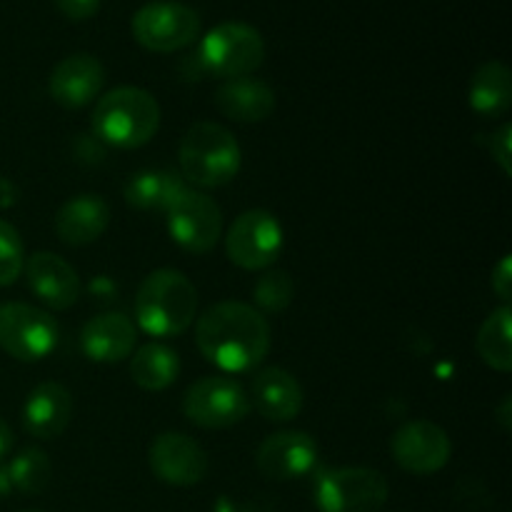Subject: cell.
<instances>
[{"instance_id":"obj_1","label":"cell","mask_w":512,"mask_h":512,"mask_svg":"<svg viewBox=\"0 0 512 512\" xmlns=\"http://www.w3.org/2000/svg\"><path fill=\"white\" fill-rule=\"evenodd\" d=\"M195 343L223 373H253L270 353V323L253 305L220 300L195 323Z\"/></svg>"},{"instance_id":"obj_2","label":"cell","mask_w":512,"mask_h":512,"mask_svg":"<svg viewBox=\"0 0 512 512\" xmlns=\"http://www.w3.org/2000/svg\"><path fill=\"white\" fill-rule=\"evenodd\" d=\"M195 313L198 290L180 270H153L135 293V320L150 338H178L193 325Z\"/></svg>"},{"instance_id":"obj_3","label":"cell","mask_w":512,"mask_h":512,"mask_svg":"<svg viewBox=\"0 0 512 512\" xmlns=\"http://www.w3.org/2000/svg\"><path fill=\"white\" fill-rule=\"evenodd\" d=\"M90 125L103 145L118 150L143 148L160 128V105L148 90L120 85L98 98Z\"/></svg>"},{"instance_id":"obj_4","label":"cell","mask_w":512,"mask_h":512,"mask_svg":"<svg viewBox=\"0 0 512 512\" xmlns=\"http://www.w3.org/2000/svg\"><path fill=\"white\" fill-rule=\"evenodd\" d=\"M178 160L183 180L198 188H223L240 173L243 150L225 125L200 120L180 138Z\"/></svg>"},{"instance_id":"obj_5","label":"cell","mask_w":512,"mask_h":512,"mask_svg":"<svg viewBox=\"0 0 512 512\" xmlns=\"http://www.w3.org/2000/svg\"><path fill=\"white\" fill-rule=\"evenodd\" d=\"M265 60V40L253 25L228 20L205 33L198 48V63L215 78H245Z\"/></svg>"},{"instance_id":"obj_6","label":"cell","mask_w":512,"mask_h":512,"mask_svg":"<svg viewBox=\"0 0 512 512\" xmlns=\"http://www.w3.org/2000/svg\"><path fill=\"white\" fill-rule=\"evenodd\" d=\"M250 413L248 390L225 375H205L183 395V415L203 430H228Z\"/></svg>"},{"instance_id":"obj_7","label":"cell","mask_w":512,"mask_h":512,"mask_svg":"<svg viewBox=\"0 0 512 512\" xmlns=\"http://www.w3.org/2000/svg\"><path fill=\"white\" fill-rule=\"evenodd\" d=\"M60 328L53 315L28 303L0 305V350L20 363H38L58 348Z\"/></svg>"},{"instance_id":"obj_8","label":"cell","mask_w":512,"mask_h":512,"mask_svg":"<svg viewBox=\"0 0 512 512\" xmlns=\"http://www.w3.org/2000/svg\"><path fill=\"white\" fill-rule=\"evenodd\" d=\"M388 493V480L380 470L333 468L315 483V505L320 512H380Z\"/></svg>"},{"instance_id":"obj_9","label":"cell","mask_w":512,"mask_h":512,"mask_svg":"<svg viewBox=\"0 0 512 512\" xmlns=\"http://www.w3.org/2000/svg\"><path fill=\"white\" fill-rule=\"evenodd\" d=\"M285 233L278 215L253 208L240 213L225 235V255L240 270H268L283 253Z\"/></svg>"},{"instance_id":"obj_10","label":"cell","mask_w":512,"mask_h":512,"mask_svg":"<svg viewBox=\"0 0 512 512\" xmlns=\"http://www.w3.org/2000/svg\"><path fill=\"white\" fill-rule=\"evenodd\" d=\"M130 30L150 53H175L195 43L200 15L183 3H148L133 15Z\"/></svg>"},{"instance_id":"obj_11","label":"cell","mask_w":512,"mask_h":512,"mask_svg":"<svg viewBox=\"0 0 512 512\" xmlns=\"http://www.w3.org/2000/svg\"><path fill=\"white\" fill-rule=\"evenodd\" d=\"M165 220H168L170 238L185 253H210L223 235V210L210 195L200 193V190H185L170 205Z\"/></svg>"},{"instance_id":"obj_12","label":"cell","mask_w":512,"mask_h":512,"mask_svg":"<svg viewBox=\"0 0 512 512\" xmlns=\"http://www.w3.org/2000/svg\"><path fill=\"white\" fill-rule=\"evenodd\" d=\"M395 463L410 475H433L448 465L453 443L445 428L433 420H408L390 438Z\"/></svg>"},{"instance_id":"obj_13","label":"cell","mask_w":512,"mask_h":512,"mask_svg":"<svg viewBox=\"0 0 512 512\" xmlns=\"http://www.w3.org/2000/svg\"><path fill=\"white\" fill-rule=\"evenodd\" d=\"M148 465L155 478L173 488H193L208 475V453L185 433H160L148 448Z\"/></svg>"},{"instance_id":"obj_14","label":"cell","mask_w":512,"mask_h":512,"mask_svg":"<svg viewBox=\"0 0 512 512\" xmlns=\"http://www.w3.org/2000/svg\"><path fill=\"white\" fill-rule=\"evenodd\" d=\"M255 465L260 475L275 483L305 478L318 465V443L303 430H283L260 443Z\"/></svg>"},{"instance_id":"obj_15","label":"cell","mask_w":512,"mask_h":512,"mask_svg":"<svg viewBox=\"0 0 512 512\" xmlns=\"http://www.w3.org/2000/svg\"><path fill=\"white\" fill-rule=\"evenodd\" d=\"M23 275L30 293L50 310L73 308L80 298V290H83L73 265L60 258V255L48 253V250H38V253L28 255L23 265Z\"/></svg>"},{"instance_id":"obj_16","label":"cell","mask_w":512,"mask_h":512,"mask_svg":"<svg viewBox=\"0 0 512 512\" xmlns=\"http://www.w3.org/2000/svg\"><path fill=\"white\" fill-rule=\"evenodd\" d=\"M103 85V63L90 53H73L53 68L48 78V93L60 108L80 110L100 98Z\"/></svg>"},{"instance_id":"obj_17","label":"cell","mask_w":512,"mask_h":512,"mask_svg":"<svg viewBox=\"0 0 512 512\" xmlns=\"http://www.w3.org/2000/svg\"><path fill=\"white\" fill-rule=\"evenodd\" d=\"M250 408L258 410L270 423H290L300 415L305 403L303 385L298 383L293 373L285 368L258 370L250 383Z\"/></svg>"},{"instance_id":"obj_18","label":"cell","mask_w":512,"mask_h":512,"mask_svg":"<svg viewBox=\"0 0 512 512\" xmlns=\"http://www.w3.org/2000/svg\"><path fill=\"white\" fill-rule=\"evenodd\" d=\"M138 340L133 320L123 313H100L83 325L80 348L93 363L113 365L130 358Z\"/></svg>"},{"instance_id":"obj_19","label":"cell","mask_w":512,"mask_h":512,"mask_svg":"<svg viewBox=\"0 0 512 512\" xmlns=\"http://www.w3.org/2000/svg\"><path fill=\"white\" fill-rule=\"evenodd\" d=\"M73 418V395L60 383H40L28 393L23 405L25 433L38 440H55L68 430Z\"/></svg>"},{"instance_id":"obj_20","label":"cell","mask_w":512,"mask_h":512,"mask_svg":"<svg viewBox=\"0 0 512 512\" xmlns=\"http://www.w3.org/2000/svg\"><path fill=\"white\" fill-rule=\"evenodd\" d=\"M55 235L60 243L73 245H90L108 230L110 225V205L105 198L93 193L75 195V198L65 200L60 210L55 213Z\"/></svg>"},{"instance_id":"obj_21","label":"cell","mask_w":512,"mask_h":512,"mask_svg":"<svg viewBox=\"0 0 512 512\" xmlns=\"http://www.w3.org/2000/svg\"><path fill=\"white\" fill-rule=\"evenodd\" d=\"M215 105L235 123H263L275 113V93L268 83L245 75L230 78L215 90Z\"/></svg>"},{"instance_id":"obj_22","label":"cell","mask_w":512,"mask_h":512,"mask_svg":"<svg viewBox=\"0 0 512 512\" xmlns=\"http://www.w3.org/2000/svg\"><path fill=\"white\" fill-rule=\"evenodd\" d=\"M468 105L480 118H503L512 105V73L500 60H488L473 73L468 85Z\"/></svg>"},{"instance_id":"obj_23","label":"cell","mask_w":512,"mask_h":512,"mask_svg":"<svg viewBox=\"0 0 512 512\" xmlns=\"http://www.w3.org/2000/svg\"><path fill=\"white\" fill-rule=\"evenodd\" d=\"M188 190L183 175L175 170H143V173L130 175L125 183V203L135 210H155V213H168L170 205Z\"/></svg>"},{"instance_id":"obj_24","label":"cell","mask_w":512,"mask_h":512,"mask_svg":"<svg viewBox=\"0 0 512 512\" xmlns=\"http://www.w3.org/2000/svg\"><path fill=\"white\" fill-rule=\"evenodd\" d=\"M130 378L140 390L160 393L180 378V355L165 343H145L130 358Z\"/></svg>"},{"instance_id":"obj_25","label":"cell","mask_w":512,"mask_h":512,"mask_svg":"<svg viewBox=\"0 0 512 512\" xmlns=\"http://www.w3.org/2000/svg\"><path fill=\"white\" fill-rule=\"evenodd\" d=\"M512 310L510 305H500L498 310L485 318L480 325L475 348H478L480 360L495 373H510L512 370V338H510Z\"/></svg>"},{"instance_id":"obj_26","label":"cell","mask_w":512,"mask_h":512,"mask_svg":"<svg viewBox=\"0 0 512 512\" xmlns=\"http://www.w3.org/2000/svg\"><path fill=\"white\" fill-rule=\"evenodd\" d=\"M13 490L23 495H40L53 478L50 458L40 448H25L5 465Z\"/></svg>"},{"instance_id":"obj_27","label":"cell","mask_w":512,"mask_h":512,"mask_svg":"<svg viewBox=\"0 0 512 512\" xmlns=\"http://www.w3.org/2000/svg\"><path fill=\"white\" fill-rule=\"evenodd\" d=\"M295 285L285 270L268 268L258 278L253 288V300L258 305V313H283L290 303H293Z\"/></svg>"},{"instance_id":"obj_28","label":"cell","mask_w":512,"mask_h":512,"mask_svg":"<svg viewBox=\"0 0 512 512\" xmlns=\"http://www.w3.org/2000/svg\"><path fill=\"white\" fill-rule=\"evenodd\" d=\"M25 245L18 230L0 218V288H8L23 275Z\"/></svg>"},{"instance_id":"obj_29","label":"cell","mask_w":512,"mask_h":512,"mask_svg":"<svg viewBox=\"0 0 512 512\" xmlns=\"http://www.w3.org/2000/svg\"><path fill=\"white\" fill-rule=\"evenodd\" d=\"M483 145L488 148L490 158L495 160V165L503 170L505 178H510L512 175V125L503 123L490 135H483Z\"/></svg>"},{"instance_id":"obj_30","label":"cell","mask_w":512,"mask_h":512,"mask_svg":"<svg viewBox=\"0 0 512 512\" xmlns=\"http://www.w3.org/2000/svg\"><path fill=\"white\" fill-rule=\"evenodd\" d=\"M490 285H493V293L503 300V305H510V300H512V258L510 255H503V258H500V263L495 265Z\"/></svg>"},{"instance_id":"obj_31","label":"cell","mask_w":512,"mask_h":512,"mask_svg":"<svg viewBox=\"0 0 512 512\" xmlns=\"http://www.w3.org/2000/svg\"><path fill=\"white\" fill-rule=\"evenodd\" d=\"M60 13L68 20H75V23H83V20L93 18L100 8V0H55Z\"/></svg>"},{"instance_id":"obj_32","label":"cell","mask_w":512,"mask_h":512,"mask_svg":"<svg viewBox=\"0 0 512 512\" xmlns=\"http://www.w3.org/2000/svg\"><path fill=\"white\" fill-rule=\"evenodd\" d=\"M18 203V185L0 175V210H8Z\"/></svg>"},{"instance_id":"obj_33","label":"cell","mask_w":512,"mask_h":512,"mask_svg":"<svg viewBox=\"0 0 512 512\" xmlns=\"http://www.w3.org/2000/svg\"><path fill=\"white\" fill-rule=\"evenodd\" d=\"M495 415H498L500 428H503L505 433H510V430H512V398H510V395H505L503 403L495 408Z\"/></svg>"},{"instance_id":"obj_34","label":"cell","mask_w":512,"mask_h":512,"mask_svg":"<svg viewBox=\"0 0 512 512\" xmlns=\"http://www.w3.org/2000/svg\"><path fill=\"white\" fill-rule=\"evenodd\" d=\"M13 440V430H10V425L0 418V463H3V458H8V453L13 450Z\"/></svg>"},{"instance_id":"obj_35","label":"cell","mask_w":512,"mask_h":512,"mask_svg":"<svg viewBox=\"0 0 512 512\" xmlns=\"http://www.w3.org/2000/svg\"><path fill=\"white\" fill-rule=\"evenodd\" d=\"M13 493V485H10V478H8V470L0 468V498H5V495Z\"/></svg>"},{"instance_id":"obj_36","label":"cell","mask_w":512,"mask_h":512,"mask_svg":"<svg viewBox=\"0 0 512 512\" xmlns=\"http://www.w3.org/2000/svg\"><path fill=\"white\" fill-rule=\"evenodd\" d=\"M23 512H40V510H23Z\"/></svg>"}]
</instances>
